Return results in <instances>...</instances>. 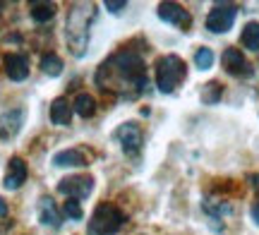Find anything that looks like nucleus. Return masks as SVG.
Returning <instances> with one entry per match:
<instances>
[{
	"mask_svg": "<svg viewBox=\"0 0 259 235\" xmlns=\"http://www.w3.org/2000/svg\"><path fill=\"white\" fill-rule=\"evenodd\" d=\"M53 166H58V168H72V166L84 168V166H89V161L79 149H63L53 156Z\"/></svg>",
	"mask_w": 259,
	"mask_h": 235,
	"instance_id": "nucleus-14",
	"label": "nucleus"
},
{
	"mask_svg": "<svg viewBox=\"0 0 259 235\" xmlns=\"http://www.w3.org/2000/svg\"><path fill=\"white\" fill-rule=\"evenodd\" d=\"M72 108H74V113L79 115V118H92V115L96 113V101H94L92 94L82 91V94H77Z\"/></svg>",
	"mask_w": 259,
	"mask_h": 235,
	"instance_id": "nucleus-18",
	"label": "nucleus"
},
{
	"mask_svg": "<svg viewBox=\"0 0 259 235\" xmlns=\"http://www.w3.org/2000/svg\"><path fill=\"white\" fill-rule=\"evenodd\" d=\"M240 43L247 51L259 53V22H247L245 24V29H242V34H240Z\"/></svg>",
	"mask_w": 259,
	"mask_h": 235,
	"instance_id": "nucleus-17",
	"label": "nucleus"
},
{
	"mask_svg": "<svg viewBox=\"0 0 259 235\" xmlns=\"http://www.w3.org/2000/svg\"><path fill=\"white\" fill-rule=\"evenodd\" d=\"M27 111L24 108H10L0 113V139H15L24 125Z\"/></svg>",
	"mask_w": 259,
	"mask_h": 235,
	"instance_id": "nucleus-10",
	"label": "nucleus"
},
{
	"mask_svg": "<svg viewBox=\"0 0 259 235\" xmlns=\"http://www.w3.org/2000/svg\"><path fill=\"white\" fill-rule=\"evenodd\" d=\"M63 214L67 218H72V221H79V218L84 216L82 204H79L77 199H67V202H65V207H63Z\"/></svg>",
	"mask_w": 259,
	"mask_h": 235,
	"instance_id": "nucleus-23",
	"label": "nucleus"
},
{
	"mask_svg": "<svg viewBox=\"0 0 259 235\" xmlns=\"http://www.w3.org/2000/svg\"><path fill=\"white\" fill-rule=\"evenodd\" d=\"M96 17L94 3H74L67 12V48L74 58H82L89 48V27Z\"/></svg>",
	"mask_w": 259,
	"mask_h": 235,
	"instance_id": "nucleus-2",
	"label": "nucleus"
},
{
	"mask_svg": "<svg viewBox=\"0 0 259 235\" xmlns=\"http://www.w3.org/2000/svg\"><path fill=\"white\" fill-rule=\"evenodd\" d=\"M247 180H250L252 190H254V192H257V195H259V173H254V175H250V178H247Z\"/></svg>",
	"mask_w": 259,
	"mask_h": 235,
	"instance_id": "nucleus-26",
	"label": "nucleus"
},
{
	"mask_svg": "<svg viewBox=\"0 0 259 235\" xmlns=\"http://www.w3.org/2000/svg\"><path fill=\"white\" fill-rule=\"evenodd\" d=\"M27 163H24V159H19V156H12V159L8 161V173H5V178H3V185H5V190H19L24 182H27Z\"/></svg>",
	"mask_w": 259,
	"mask_h": 235,
	"instance_id": "nucleus-12",
	"label": "nucleus"
},
{
	"mask_svg": "<svg viewBox=\"0 0 259 235\" xmlns=\"http://www.w3.org/2000/svg\"><path fill=\"white\" fill-rule=\"evenodd\" d=\"M187 77V65L180 56H161L156 60V86L161 94H173L178 86L185 82Z\"/></svg>",
	"mask_w": 259,
	"mask_h": 235,
	"instance_id": "nucleus-3",
	"label": "nucleus"
},
{
	"mask_svg": "<svg viewBox=\"0 0 259 235\" xmlns=\"http://www.w3.org/2000/svg\"><path fill=\"white\" fill-rule=\"evenodd\" d=\"M125 8H127L125 0H106V10H108L111 15H120Z\"/></svg>",
	"mask_w": 259,
	"mask_h": 235,
	"instance_id": "nucleus-24",
	"label": "nucleus"
},
{
	"mask_svg": "<svg viewBox=\"0 0 259 235\" xmlns=\"http://www.w3.org/2000/svg\"><path fill=\"white\" fill-rule=\"evenodd\" d=\"M41 70L48 77H60L63 75V60L58 53H44L41 56Z\"/></svg>",
	"mask_w": 259,
	"mask_h": 235,
	"instance_id": "nucleus-20",
	"label": "nucleus"
},
{
	"mask_svg": "<svg viewBox=\"0 0 259 235\" xmlns=\"http://www.w3.org/2000/svg\"><path fill=\"white\" fill-rule=\"evenodd\" d=\"M125 223V214L111 202H101L94 209L92 221L87 226V235H115Z\"/></svg>",
	"mask_w": 259,
	"mask_h": 235,
	"instance_id": "nucleus-4",
	"label": "nucleus"
},
{
	"mask_svg": "<svg viewBox=\"0 0 259 235\" xmlns=\"http://www.w3.org/2000/svg\"><path fill=\"white\" fill-rule=\"evenodd\" d=\"M221 96H223L221 82H209V84H204V89H202V104L213 106V104H219V101H221Z\"/></svg>",
	"mask_w": 259,
	"mask_h": 235,
	"instance_id": "nucleus-21",
	"label": "nucleus"
},
{
	"mask_svg": "<svg viewBox=\"0 0 259 235\" xmlns=\"http://www.w3.org/2000/svg\"><path fill=\"white\" fill-rule=\"evenodd\" d=\"M3 65H5V75L12 82H24L29 77V58L24 53H8L3 58Z\"/></svg>",
	"mask_w": 259,
	"mask_h": 235,
	"instance_id": "nucleus-11",
	"label": "nucleus"
},
{
	"mask_svg": "<svg viewBox=\"0 0 259 235\" xmlns=\"http://www.w3.org/2000/svg\"><path fill=\"white\" fill-rule=\"evenodd\" d=\"M0 216H8V204L3 202V197H0Z\"/></svg>",
	"mask_w": 259,
	"mask_h": 235,
	"instance_id": "nucleus-27",
	"label": "nucleus"
},
{
	"mask_svg": "<svg viewBox=\"0 0 259 235\" xmlns=\"http://www.w3.org/2000/svg\"><path fill=\"white\" fill-rule=\"evenodd\" d=\"M202 209L209 214L211 221H223L226 216H231L233 214V207L228 204V202H223V199H204Z\"/></svg>",
	"mask_w": 259,
	"mask_h": 235,
	"instance_id": "nucleus-16",
	"label": "nucleus"
},
{
	"mask_svg": "<svg viewBox=\"0 0 259 235\" xmlns=\"http://www.w3.org/2000/svg\"><path fill=\"white\" fill-rule=\"evenodd\" d=\"M94 190L92 175H67L58 182V192L67 199H87Z\"/></svg>",
	"mask_w": 259,
	"mask_h": 235,
	"instance_id": "nucleus-7",
	"label": "nucleus"
},
{
	"mask_svg": "<svg viewBox=\"0 0 259 235\" xmlns=\"http://www.w3.org/2000/svg\"><path fill=\"white\" fill-rule=\"evenodd\" d=\"M113 139L122 147L125 156L137 159L139 151H142V144H144V132H142L137 122H122L120 127L113 132Z\"/></svg>",
	"mask_w": 259,
	"mask_h": 235,
	"instance_id": "nucleus-5",
	"label": "nucleus"
},
{
	"mask_svg": "<svg viewBox=\"0 0 259 235\" xmlns=\"http://www.w3.org/2000/svg\"><path fill=\"white\" fill-rule=\"evenodd\" d=\"M94 82L106 94L118 96L122 101H135L149 86L147 63H144L142 53L132 51V48H122L99 65Z\"/></svg>",
	"mask_w": 259,
	"mask_h": 235,
	"instance_id": "nucleus-1",
	"label": "nucleus"
},
{
	"mask_svg": "<svg viewBox=\"0 0 259 235\" xmlns=\"http://www.w3.org/2000/svg\"><path fill=\"white\" fill-rule=\"evenodd\" d=\"M31 19L38 24H46L56 17V3H31Z\"/></svg>",
	"mask_w": 259,
	"mask_h": 235,
	"instance_id": "nucleus-19",
	"label": "nucleus"
},
{
	"mask_svg": "<svg viewBox=\"0 0 259 235\" xmlns=\"http://www.w3.org/2000/svg\"><path fill=\"white\" fill-rule=\"evenodd\" d=\"M156 12H158V19H161V22L173 24V27L183 29V31H187V29L192 27V15H190L180 3H161Z\"/></svg>",
	"mask_w": 259,
	"mask_h": 235,
	"instance_id": "nucleus-8",
	"label": "nucleus"
},
{
	"mask_svg": "<svg viewBox=\"0 0 259 235\" xmlns=\"http://www.w3.org/2000/svg\"><path fill=\"white\" fill-rule=\"evenodd\" d=\"M223 70L233 77H252V65L247 63L245 53L235 46L223 51Z\"/></svg>",
	"mask_w": 259,
	"mask_h": 235,
	"instance_id": "nucleus-9",
	"label": "nucleus"
},
{
	"mask_svg": "<svg viewBox=\"0 0 259 235\" xmlns=\"http://www.w3.org/2000/svg\"><path fill=\"white\" fill-rule=\"evenodd\" d=\"M194 65L199 67V70H209L213 65V51L211 48H197V53H194Z\"/></svg>",
	"mask_w": 259,
	"mask_h": 235,
	"instance_id": "nucleus-22",
	"label": "nucleus"
},
{
	"mask_svg": "<svg viewBox=\"0 0 259 235\" xmlns=\"http://www.w3.org/2000/svg\"><path fill=\"white\" fill-rule=\"evenodd\" d=\"M38 221H41L44 226H51V228H60V223H63L60 209L56 207V202L51 197L38 199Z\"/></svg>",
	"mask_w": 259,
	"mask_h": 235,
	"instance_id": "nucleus-13",
	"label": "nucleus"
},
{
	"mask_svg": "<svg viewBox=\"0 0 259 235\" xmlns=\"http://www.w3.org/2000/svg\"><path fill=\"white\" fill-rule=\"evenodd\" d=\"M235 17H238V8H235L233 3H219V5H213L211 12L206 15V29H209L211 34H226V31L233 29Z\"/></svg>",
	"mask_w": 259,
	"mask_h": 235,
	"instance_id": "nucleus-6",
	"label": "nucleus"
},
{
	"mask_svg": "<svg viewBox=\"0 0 259 235\" xmlns=\"http://www.w3.org/2000/svg\"><path fill=\"white\" fill-rule=\"evenodd\" d=\"M72 111H74L72 104L65 96H58L56 101L51 104V120H53V125H70Z\"/></svg>",
	"mask_w": 259,
	"mask_h": 235,
	"instance_id": "nucleus-15",
	"label": "nucleus"
},
{
	"mask_svg": "<svg viewBox=\"0 0 259 235\" xmlns=\"http://www.w3.org/2000/svg\"><path fill=\"white\" fill-rule=\"evenodd\" d=\"M250 216H252V221H254V223H257V226H259V199H257V202H254V204H252V209H250Z\"/></svg>",
	"mask_w": 259,
	"mask_h": 235,
	"instance_id": "nucleus-25",
	"label": "nucleus"
}]
</instances>
